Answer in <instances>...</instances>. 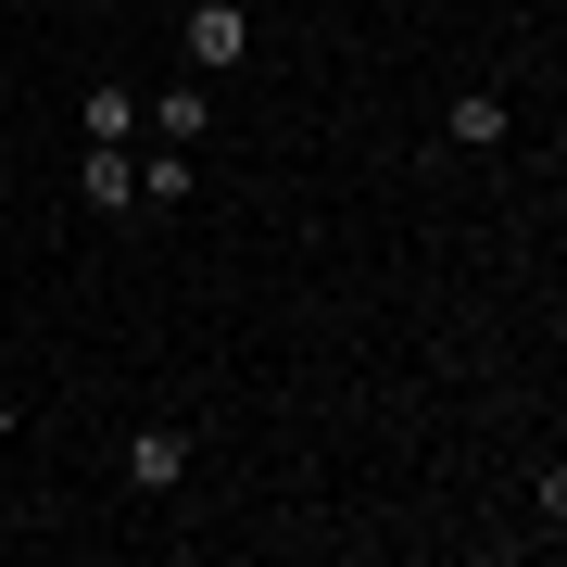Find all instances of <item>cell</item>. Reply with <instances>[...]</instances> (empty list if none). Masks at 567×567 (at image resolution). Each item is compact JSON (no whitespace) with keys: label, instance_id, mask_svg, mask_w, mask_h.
Wrapping results in <instances>:
<instances>
[{"label":"cell","instance_id":"6da1fadb","mask_svg":"<svg viewBox=\"0 0 567 567\" xmlns=\"http://www.w3.org/2000/svg\"><path fill=\"white\" fill-rule=\"evenodd\" d=\"M189 76H240V51H252V25H240V0H189Z\"/></svg>","mask_w":567,"mask_h":567},{"label":"cell","instance_id":"7a4b0ae2","mask_svg":"<svg viewBox=\"0 0 567 567\" xmlns=\"http://www.w3.org/2000/svg\"><path fill=\"white\" fill-rule=\"evenodd\" d=\"M140 126H152L164 152H203V140H215V76H177V89H164Z\"/></svg>","mask_w":567,"mask_h":567},{"label":"cell","instance_id":"3957f363","mask_svg":"<svg viewBox=\"0 0 567 567\" xmlns=\"http://www.w3.org/2000/svg\"><path fill=\"white\" fill-rule=\"evenodd\" d=\"M189 466H203V442H189V429H140V442H126V492H177Z\"/></svg>","mask_w":567,"mask_h":567},{"label":"cell","instance_id":"277c9868","mask_svg":"<svg viewBox=\"0 0 567 567\" xmlns=\"http://www.w3.org/2000/svg\"><path fill=\"white\" fill-rule=\"evenodd\" d=\"M442 140H454V152H505V140H517V114H505V89H454V114H442Z\"/></svg>","mask_w":567,"mask_h":567},{"label":"cell","instance_id":"5b68a950","mask_svg":"<svg viewBox=\"0 0 567 567\" xmlns=\"http://www.w3.org/2000/svg\"><path fill=\"white\" fill-rule=\"evenodd\" d=\"M76 126H89V152H140V102H126L114 76H102V89L76 102Z\"/></svg>","mask_w":567,"mask_h":567},{"label":"cell","instance_id":"8992f818","mask_svg":"<svg viewBox=\"0 0 567 567\" xmlns=\"http://www.w3.org/2000/svg\"><path fill=\"white\" fill-rule=\"evenodd\" d=\"M89 215H140V152H89Z\"/></svg>","mask_w":567,"mask_h":567},{"label":"cell","instance_id":"52a82bcc","mask_svg":"<svg viewBox=\"0 0 567 567\" xmlns=\"http://www.w3.org/2000/svg\"><path fill=\"white\" fill-rule=\"evenodd\" d=\"M140 203H189V152H164V140H152V164H140Z\"/></svg>","mask_w":567,"mask_h":567}]
</instances>
